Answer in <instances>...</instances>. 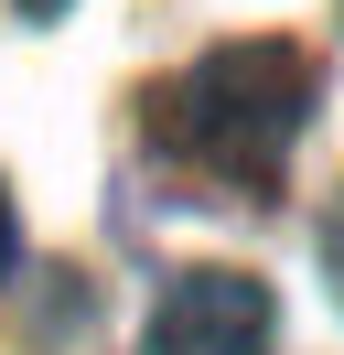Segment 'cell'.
<instances>
[{
  "label": "cell",
  "instance_id": "1",
  "mask_svg": "<svg viewBox=\"0 0 344 355\" xmlns=\"http://www.w3.org/2000/svg\"><path fill=\"white\" fill-rule=\"evenodd\" d=\"M312 97H322V65L280 33H237V44L194 54L183 76L150 87V151L194 183H226V194H280L301 130H312Z\"/></svg>",
  "mask_w": 344,
  "mask_h": 355
},
{
  "label": "cell",
  "instance_id": "2",
  "mask_svg": "<svg viewBox=\"0 0 344 355\" xmlns=\"http://www.w3.org/2000/svg\"><path fill=\"white\" fill-rule=\"evenodd\" d=\"M140 355H269V291L248 269H172Z\"/></svg>",
  "mask_w": 344,
  "mask_h": 355
},
{
  "label": "cell",
  "instance_id": "3",
  "mask_svg": "<svg viewBox=\"0 0 344 355\" xmlns=\"http://www.w3.org/2000/svg\"><path fill=\"white\" fill-rule=\"evenodd\" d=\"M322 280H334V302H344V194H334V216H322Z\"/></svg>",
  "mask_w": 344,
  "mask_h": 355
},
{
  "label": "cell",
  "instance_id": "4",
  "mask_svg": "<svg viewBox=\"0 0 344 355\" xmlns=\"http://www.w3.org/2000/svg\"><path fill=\"white\" fill-rule=\"evenodd\" d=\"M22 269V226H11V194H0V280Z\"/></svg>",
  "mask_w": 344,
  "mask_h": 355
},
{
  "label": "cell",
  "instance_id": "5",
  "mask_svg": "<svg viewBox=\"0 0 344 355\" xmlns=\"http://www.w3.org/2000/svg\"><path fill=\"white\" fill-rule=\"evenodd\" d=\"M22 11H33V22H54V11H64V0H22Z\"/></svg>",
  "mask_w": 344,
  "mask_h": 355
}]
</instances>
